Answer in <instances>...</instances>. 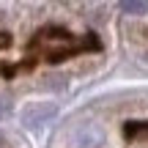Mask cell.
<instances>
[{"instance_id":"cell-2","label":"cell","mask_w":148,"mask_h":148,"mask_svg":"<svg viewBox=\"0 0 148 148\" xmlns=\"http://www.w3.org/2000/svg\"><path fill=\"white\" fill-rule=\"evenodd\" d=\"M77 137H79V143H82L85 148H96L99 140H101V134H99V129H96L93 123H85V126L77 132Z\"/></svg>"},{"instance_id":"cell-1","label":"cell","mask_w":148,"mask_h":148,"mask_svg":"<svg viewBox=\"0 0 148 148\" xmlns=\"http://www.w3.org/2000/svg\"><path fill=\"white\" fill-rule=\"evenodd\" d=\"M55 112H58V107H55L52 101H33V104H27L25 112H22V123H25L27 129H38V126L52 121Z\"/></svg>"},{"instance_id":"cell-4","label":"cell","mask_w":148,"mask_h":148,"mask_svg":"<svg viewBox=\"0 0 148 148\" xmlns=\"http://www.w3.org/2000/svg\"><path fill=\"white\" fill-rule=\"evenodd\" d=\"M5 115H8V101H5L3 96H0V121H3Z\"/></svg>"},{"instance_id":"cell-3","label":"cell","mask_w":148,"mask_h":148,"mask_svg":"<svg viewBox=\"0 0 148 148\" xmlns=\"http://www.w3.org/2000/svg\"><path fill=\"white\" fill-rule=\"evenodd\" d=\"M121 11H123V14H134V16H137V14H148V3H145V0H123Z\"/></svg>"}]
</instances>
